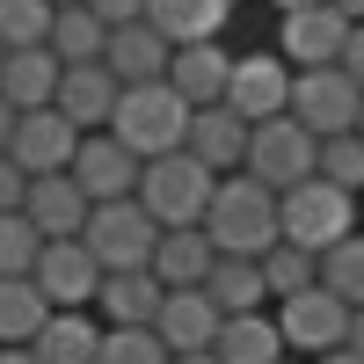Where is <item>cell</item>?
I'll return each mask as SVG.
<instances>
[{
    "instance_id": "5",
    "label": "cell",
    "mask_w": 364,
    "mask_h": 364,
    "mask_svg": "<svg viewBox=\"0 0 364 364\" xmlns=\"http://www.w3.org/2000/svg\"><path fill=\"white\" fill-rule=\"evenodd\" d=\"M154 240H161V226L139 211V197H117V204H87L80 248L95 255V269H102V277H109V269H146Z\"/></svg>"
},
{
    "instance_id": "41",
    "label": "cell",
    "mask_w": 364,
    "mask_h": 364,
    "mask_svg": "<svg viewBox=\"0 0 364 364\" xmlns=\"http://www.w3.org/2000/svg\"><path fill=\"white\" fill-rule=\"evenodd\" d=\"M168 364H219L211 350H182V357H168Z\"/></svg>"
},
{
    "instance_id": "30",
    "label": "cell",
    "mask_w": 364,
    "mask_h": 364,
    "mask_svg": "<svg viewBox=\"0 0 364 364\" xmlns=\"http://www.w3.org/2000/svg\"><path fill=\"white\" fill-rule=\"evenodd\" d=\"M321 291H336L343 306H364V233H343L336 248H321Z\"/></svg>"
},
{
    "instance_id": "11",
    "label": "cell",
    "mask_w": 364,
    "mask_h": 364,
    "mask_svg": "<svg viewBox=\"0 0 364 364\" xmlns=\"http://www.w3.org/2000/svg\"><path fill=\"white\" fill-rule=\"evenodd\" d=\"M29 284L44 291V306H95L102 269H95V255H87L80 233H73V240H44V248H37V262H29Z\"/></svg>"
},
{
    "instance_id": "44",
    "label": "cell",
    "mask_w": 364,
    "mask_h": 364,
    "mask_svg": "<svg viewBox=\"0 0 364 364\" xmlns=\"http://www.w3.org/2000/svg\"><path fill=\"white\" fill-rule=\"evenodd\" d=\"M0 364H37V357H29V350H0Z\"/></svg>"
},
{
    "instance_id": "23",
    "label": "cell",
    "mask_w": 364,
    "mask_h": 364,
    "mask_svg": "<svg viewBox=\"0 0 364 364\" xmlns=\"http://www.w3.org/2000/svg\"><path fill=\"white\" fill-rule=\"evenodd\" d=\"M146 22L175 44H219L226 22H233V0H146Z\"/></svg>"
},
{
    "instance_id": "16",
    "label": "cell",
    "mask_w": 364,
    "mask_h": 364,
    "mask_svg": "<svg viewBox=\"0 0 364 364\" xmlns=\"http://www.w3.org/2000/svg\"><path fill=\"white\" fill-rule=\"evenodd\" d=\"M219 321H226V314L204 299V284H190V291H161L154 336H161V350H168V357H182V350H211Z\"/></svg>"
},
{
    "instance_id": "32",
    "label": "cell",
    "mask_w": 364,
    "mask_h": 364,
    "mask_svg": "<svg viewBox=\"0 0 364 364\" xmlns=\"http://www.w3.org/2000/svg\"><path fill=\"white\" fill-rule=\"evenodd\" d=\"M51 0H0V51H37L51 37Z\"/></svg>"
},
{
    "instance_id": "1",
    "label": "cell",
    "mask_w": 364,
    "mask_h": 364,
    "mask_svg": "<svg viewBox=\"0 0 364 364\" xmlns=\"http://www.w3.org/2000/svg\"><path fill=\"white\" fill-rule=\"evenodd\" d=\"M204 240L219 255H262L277 248V190H262L255 175H219L211 182V204H204Z\"/></svg>"
},
{
    "instance_id": "36",
    "label": "cell",
    "mask_w": 364,
    "mask_h": 364,
    "mask_svg": "<svg viewBox=\"0 0 364 364\" xmlns=\"http://www.w3.org/2000/svg\"><path fill=\"white\" fill-rule=\"evenodd\" d=\"M22 190H29V175L0 154V211H22Z\"/></svg>"
},
{
    "instance_id": "37",
    "label": "cell",
    "mask_w": 364,
    "mask_h": 364,
    "mask_svg": "<svg viewBox=\"0 0 364 364\" xmlns=\"http://www.w3.org/2000/svg\"><path fill=\"white\" fill-rule=\"evenodd\" d=\"M336 66L364 87V22H350V37H343V58H336Z\"/></svg>"
},
{
    "instance_id": "4",
    "label": "cell",
    "mask_w": 364,
    "mask_h": 364,
    "mask_svg": "<svg viewBox=\"0 0 364 364\" xmlns=\"http://www.w3.org/2000/svg\"><path fill=\"white\" fill-rule=\"evenodd\" d=\"M211 175L204 161H190V154H161V161H146L139 168V211L154 226H204V204H211Z\"/></svg>"
},
{
    "instance_id": "47",
    "label": "cell",
    "mask_w": 364,
    "mask_h": 364,
    "mask_svg": "<svg viewBox=\"0 0 364 364\" xmlns=\"http://www.w3.org/2000/svg\"><path fill=\"white\" fill-rule=\"evenodd\" d=\"M277 364H306V357H277Z\"/></svg>"
},
{
    "instance_id": "35",
    "label": "cell",
    "mask_w": 364,
    "mask_h": 364,
    "mask_svg": "<svg viewBox=\"0 0 364 364\" xmlns=\"http://www.w3.org/2000/svg\"><path fill=\"white\" fill-rule=\"evenodd\" d=\"M102 29H124V22H146V0H80Z\"/></svg>"
},
{
    "instance_id": "42",
    "label": "cell",
    "mask_w": 364,
    "mask_h": 364,
    "mask_svg": "<svg viewBox=\"0 0 364 364\" xmlns=\"http://www.w3.org/2000/svg\"><path fill=\"white\" fill-rule=\"evenodd\" d=\"M8 132H15V109L0 102V154H8Z\"/></svg>"
},
{
    "instance_id": "15",
    "label": "cell",
    "mask_w": 364,
    "mask_h": 364,
    "mask_svg": "<svg viewBox=\"0 0 364 364\" xmlns=\"http://www.w3.org/2000/svg\"><path fill=\"white\" fill-rule=\"evenodd\" d=\"M226 73H233V51H226V44H175L161 80H168L190 109H211V102H226Z\"/></svg>"
},
{
    "instance_id": "31",
    "label": "cell",
    "mask_w": 364,
    "mask_h": 364,
    "mask_svg": "<svg viewBox=\"0 0 364 364\" xmlns=\"http://www.w3.org/2000/svg\"><path fill=\"white\" fill-rule=\"evenodd\" d=\"M314 175L336 182V190H350V197H364V139L357 132H328L314 146Z\"/></svg>"
},
{
    "instance_id": "7",
    "label": "cell",
    "mask_w": 364,
    "mask_h": 364,
    "mask_svg": "<svg viewBox=\"0 0 364 364\" xmlns=\"http://www.w3.org/2000/svg\"><path fill=\"white\" fill-rule=\"evenodd\" d=\"M314 132H299L291 117H262L248 124V154H240V175H255L262 190H291V182L314 175Z\"/></svg>"
},
{
    "instance_id": "18",
    "label": "cell",
    "mask_w": 364,
    "mask_h": 364,
    "mask_svg": "<svg viewBox=\"0 0 364 364\" xmlns=\"http://www.w3.org/2000/svg\"><path fill=\"white\" fill-rule=\"evenodd\" d=\"M211 262H219V248L204 240V226H161L154 255H146V269H154L161 291H190V284H204Z\"/></svg>"
},
{
    "instance_id": "38",
    "label": "cell",
    "mask_w": 364,
    "mask_h": 364,
    "mask_svg": "<svg viewBox=\"0 0 364 364\" xmlns=\"http://www.w3.org/2000/svg\"><path fill=\"white\" fill-rule=\"evenodd\" d=\"M343 350L364 357V306H350V328H343Z\"/></svg>"
},
{
    "instance_id": "17",
    "label": "cell",
    "mask_w": 364,
    "mask_h": 364,
    "mask_svg": "<svg viewBox=\"0 0 364 364\" xmlns=\"http://www.w3.org/2000/svg\"><path fill=\"white\" fill-rule=\"evenodd\" d=\"M22 219L37 226L44 240H73L87 226V197L73 190V175L58 168V175H29V190H22Z\"/></svg>"
},
{
    "instance_id": "45",
    "label": "cell",
    "mask_w": 364,
    "mask_h": 364,
    "mask_svg": "<svg viewBox=\"0 0 364 364\" xmlns=\"http://www.w3.org/2000/svg\"><path fill=\"white\" fill-rule=\"evenodd\" d=\"M350 132H357V139H364V102H357V124H350Z\"/></svg>"
},
{
    "instance_id": "19",
    "label": "cell",
    "mask_w": 364,
    "mask_h": 364,
    "mask_svg": "<svg viewBox=\"0 0 364 364\" xmlns=\"http://www.w3.org/2000/svg\"><path fill=\"white\" fill-rule=\"evenodd\" d=\"M182 154L204 161L211 175H233L240 154H248V124L226 109V102H211V109H190V132H182Z\"/></svg>"
},
{
    "instance_id": "2",
    "label": "cell",
    "mask_w": 364,
    "mask_h": 364,
    "mask_svg": "<svg viewBox=\"0 0 364 364\" xmlns=\"http://www.w3.org/2000/svg\"><path fill=\"white\" fill-rule=\"evenodd\" d=\"M124 154L146 168V161H161V154H182V132H190V102L175 95L168 80H146V87H124L109 109V124H102Z\"/></svg>"
},
{
    "instance_id": "39",
    "label": "cell",
    "mask_w": 364,
    "mask_h": 364,
    "mask_svg": "<svg viewBox=\"0 0 364 364\" xmlns=\"http://www.w3.org/2000/svg\"><path fill=\"white\" fill-rule=\"evenodd\" d=\"M306 364H364L357 350H321V357H306Z\"/></svg>"
},
{
    "instance_id": "28",
    "label": "cell",
    "mask_w": 364,
    "mask_h": 364,
    "mask_svg": "<svg viewBox=\"0 0 364 364\" xmlns=\"http://www.w3.org/2000/svg\"><path fill=\"white\" fill-rule=\"evenodd\" d=\"M44 291L29 277H0V350H29V336L44 328Z\"/></svg>"
},
{
    "instance_id": "6",
    "label": "cell",
    "mask_w": 364,
    "mask_h": 364,
    "mask_svg": "<svg viewBox=\"0 0 364 364\" xmlns=\"http://www.w3.org/2000/svg\"><path fill=\"white\" fill-rule=\"evenodd\" d=\"M357 102H364V87L343 73V66H306V73H291V95H284V117L299 132H350L357 124Z\"/></svg>"
},
{
    "instance_id": "27",
    "label": "cell",
    "mask_w": 364,
    "mask_h": 364,
    "mask_svg": "<svg viewBox=\"0 0 364 364\" xmlns=\"http://www.w3.org/2000/svg\"><path fill=\"white\" fill-rule=\"evenodd\" d=\"M102 44H109V29L87 15V8H58V15H51L44 51L58 58V66H95V58H102Z\"/></svg>"
},
{
    "instance_id": "14",
    "label": "cell",
    "mask_w": 364,
    "mask_h": 364,
    "mask_svg": "<svg viewBox=\"0 0 364 364\" xmlns=\"http://www.w3.org/2000/svg\"><path fill=\"white\" fill-rule=\"evenodd\" d=\"M117 95H124V87L109 80L102 58H95V66H58V95H51V109L66 117L73 132H102L109 109H117Z\"/></svg>"
},
{
    "instance_id": "25",
    "label": "cell",
    "mask_w": 364,
    "mask_h": 364,
    "mask_svg": "<svg viewBox=\"0 0 364 364\" xmlns=\"http://www.w3.org/2000/svg\"><path fill=\"white\" fill-rule=\"evenodd\" d=\"M211 357H219V364H277L284 343H277V321H269V306H262V314H226L219 336H211Z\"/></svg>"
},
{
    "instance_id": "10",
    "label": "cell",
    "mask_w": 364,
    "mask_h": 364,
    "mask_svg": "<svg viewBox=\"0 0 364 364\" xmlns=\"http://www.w3.org/2000/svg\"><path fill=\"white\" fill-rule=\"evenodd\" d=\"M66 175H73V190H80L87 204H117V197H132V190H139V161H132L109 132H80Z\"/></svg>"
},
{
    "instance_id": "46",
    "label": "cell",
    "mask_w": 364,
    "mask_h": 364,
    "mask_svg": "<svg viewBox=\"0 0 364 364\" xmlns=\"http://www.w3.org/2000/svg\"><path fill=\"white\" fill-rule=\"evenodd\" d=\"M51 8H80V0H51Z\"/></svg>"
},
{
    "instance_id": "24",
    "label": "cell",
    "mask_w": 364,
    "mask_h": 364,
    "mask_svg": "<svg viewBox=\"0 0 364 364\" xmlns=\"http://www.w3.org/2000/svg\"><path fill=\"white\" fill-rule=\"evenodd\" d=\"M58 95V58L37 44V51H0V102L8 109H51Z\"/></svg>"
},
{
    "instance_id": "13",
    "label": "cell",
    "mask_w": 364,
    "mask_h": 364,
    "mask_svg": "<svg viewBox=\"0 0 364 364\" xmlns=\"http://www.w3.org/2000/svg\"><path fill=\"white\" fill-rule=\"evenodd\" d=\"M73 146H80V132H73L58 109H15L8 161H15L22 175H58V168L73 161Z\"/></svg>"
},
{
    "instance_id": "33",
    "label": "cell",
    "mask_w": 364,
    "mask_h": 364,
    "mask_svg": "<svg viewBox=\"0 0 364 364\" xmlns=\"http://www.w3.org/2000/svg\"><path fill=\"white\" fill-rule=\"evenodd\" d=\"M95 364H168V350H161L154 328H102Z\"/></svg>"
},
{
    "instance_id": "34",
    "label": "cell",
    "mask_w": 364,
    "mask_h": 364,
    "mask_svg": "<svg viewBox=\"0 0 364 364\" xmlns=\"http://www.w3.org/2000/svg\"><path fill=\"white\" fill-rule=\"evenodd\" d=\"M44 233L22 219V211H0V277H29V262H37Z\"/></svg>"
},
{
    "instance_id": "3",
    "label": "cell",
    "mask_w": 364,
    "mask_h": 364,
    "mask_svg": "<svg viewBox=\"0 0 364 364\" xmlns=\"http://www.w3.org/2000/svg\"><path fill=\"white\" fill-rule=\"evenodd\" d=\"M343 233H357V197L350 190H336V182H321V175L277 190V240L321 255V248H336Z\"/></svg>"
},
{
    "instance_id": "26",
    "label": "cell",
    "mask_w": 364,
    "mask_h": 364,
    "mask_svg": "<svg viewBox=\"0 0 364 364\" xmlns=\"http://www.w3.org/2000/svg\"><path fill=\"white\" fill-rule=\"evenodd\" d=\"M204 299L219 314H262L269 306V291H262V269L248 262V255H219L204 269Z\"/></svg>"
},
{
    "instance_id": "29",
    "label": "cell",
    "mask_w": 364,
    "mask_h": 364,
    "mask_svg": "<svg viewBox=\"0 0 364 364\" xmlns=\"http://www.w3.org/2000/svg\"><path fill=\"white\" fill-rule=\"evenodd\" d=\"M255 269H262V291H269V306H277V299H291V291H306V284H321V255L291 248V240L262 248V255H255Z\"/></svg>"
},
{
    "instance_id": "22",
    "label": "cell",
    "mask_w": 364,
    "mask_h": 364,
    "mask_svg": "<svg viewBox=\"0 0 364 364\" xmlns=\"http://www.w3.org/2000/svg\"><path fill=\"white\" fill-rule=\"evenodd\" d=\"M95 343H102V321L87 306H51L44 328L29 336V357L37 364H95Z\"/></svg>"
},
{
    "instance_id": "9",
    "label": "cell",
    "mask_w": 364,
    "mask_h": 364,
    "mask_svg": "<svg viewBox=\"0 0 364 364\" xmlns=\"http://www.w3.org/2000/svg\"><path fill=\"white\" fill-rule=\"evenodd\" d=\"M284 95H291V66L277 51H240L233 73H226V109L240 124H262V117H284Z\"/></svg>"
},
{
    "instance_id": "43",
    "label": "cell",
    "mask_w": 364,
    "mask_h": 364,
    "mask_svg": "<svg viewBox=\"0 0 364 364\" xmlns=\"http://www.w3.org/2000/svg\"><path fill=\"white\" fill-rule=\"evenodd\" d=\"M277 15H299V8H321V0H269Z\"/></svg>"
},
{
    "instance_id": "20",
    "label": "cell",
    "mask_w": 364,
    "mask_h": 364,
    "mask_svg": "<svg viewBox=\"0 0 364 364\" xmlns=\"http://www.w3.org/2000/svg\"><path fill=\"white\" fill-rule=\"evenodd\" d=\"M102 66H109L117 87H146V80H161V73H168V37H161L154 22H124V29H109Z\"/></svg>"
},
{
    "instance_id": "12",
    "label": "cell",
    "mask_w": 364,
    "mask_h": 364,
    "mask_svg": "<svg viewBox=\"0 0 364 364\" xmlns=\"http://www.w3.org/2000/svg\"><path fill=\"white\" fill-rule=\"evenodd\" d=\"M343 37H350V22L328 8H299V15H277V58L291 73H306V66H336L343 58Z\"/></svg>"
},
{
    "instance_id": "40",
    "label": "cell",
    "mask_w": 364,
    "mask_h": 364,
    "mask_svg": "<svg viewBox=\"0 0 364 364\" xmlns=\"http://www.w3.org/2000/svg\"><path fill=\"white\" fill-rule=\"evenodd\" d=\"M328 8H336L343 22H364V0H328Z\"/></svg>"
},
{
    "instance_id": "21",
    "label": "cell",
    "mask_w": 364,
    "mask_h": 364,
    "mask_svg": "<svg viewBox=\"0 0 364 364\" xmlns=\"http://www.w3.org/2000/svg\"><path fill=\"white\" fill-rule=\"evenodd\" d=\"M95 314L102 328H154L161 314V284H154V269H109V277L95 284Z\"/></svg>"
},
{
    "instance_id": "8",
    "label": "cell",
    "mask_w": 364,
    "mask_h": 364,
    "mask_svg": "<svg viewBox=\"0 0 364 364\" xmlns=\"http://www.w3.org/2000/svg\"><path fill=\"white\" fill-rule=\"evenodd\" d=\"M277 343H284V357H321V350H343V328H350V306L336 291H321V284H306V291H291V299H277Z\"/></svg>"
}]
</instances>
